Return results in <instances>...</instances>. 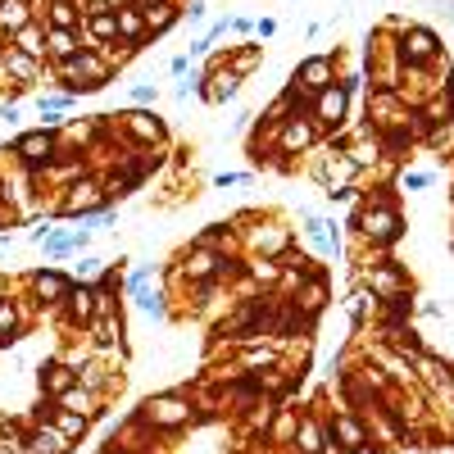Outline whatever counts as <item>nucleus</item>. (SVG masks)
I'll return each instance as SVG.
<instances>
[{"label": "nucleus", "instance_id": "obj_1", "mask_svg": "<svg viewBox=\"0 0 454 454\" xmlns=\"http://www.w3.org/2000/svg\"><path fill=\"white\" fill-rule=\"evenodd\" d=\"M19 155L28 159V164H51V155H55V137L51 132H28V137H19Z\"/></svg>", "mask_w": 454, "mask_h": 454}, {"label": "nucleus", "instance_id": "obj_2", "mask_svg": "<svg viewBox=\"0 0 454 454\" xmlns=\"http://www.w3.org/2000/svg\"><path fill=\"white\" fill-rule=\"evenodd\" d=\"M145 413H150V423H159V427H177L191 409H187V404H182L177 396H159V400L145 404Z\"/></svg>", "mask_w": 454, "mask_h": 454}, {"label": "nucleus", "instance_id": "obj_3", "mask_svg": "<svg viewBox=\"0 0 454 454\" xmlns=\"http://www.w3.org/2000/svg\"><path fill=\"white\" fill-rule=\"evenodd\" d=\"M23 454H68V436L64 432H32L28 440H23Z\"/></svg>", "mask_w": 454, "mask_h": 454}, {"label": "nucleus", "instance_id": "obj_4", "mask_svg": "<svg viewBox=\"0 0 454 454\" xmlns=\"http://www.w3.org/2000/svg\"><path fill=\"white\" fill-rule=\"evenodd\" d=\"M318 118L336 128V123L346 118V91H341V87H323V96H318Z\"/></svg>", "mask_w": 454, "mask_h": 454}, {"label": "nucleus", "instance_id": "obj_5", "mask_svg": "<svg viewBox=\"0 0 454 454\" xmlns=\"http://www.w3.org/2000/svg\"><path fill=\"white\" fill-rule=\"evenodd\" d=\"M363 232L368 237H377V241H391L400 232V218L391 214V210H377V214H363Z\"/></svg>", "mask_w": 454, "mask_h": 454}, {"label": "nucleus", "instance_id": "obj_6", "mask_svg": "<svg viewBox=\"0 0 454 454\" xmlns=\"http://www.w3.org/2000/svg\"><path fill=\"white\" fill-rule=\"evenodd\" d=\"M68 210L73 214L78 210H100V187H96V182H78L73 195H68Z\"/></svg>", "mask_w": 454, "mask_h": 454}, {"label": "nucleus", "instance_id": "obj_7", "mask_svg": "<svg viewBox=\"0 0 454 454\" xmlns=\"http://www.w3.org/2000/svg\"><path fill=\"white\" fill-rule=\"evenodd\" d=\"M404 55H409V59H432L436 55V36L432 32H409V41H404Z\"/></svg>", "mask_w": 454, "mask_h": 454}, {"label": "nucleus", "instance_id": "obj_8", "mask_svg": "<svg viewBox=\"0 0 454 454\" xmlns=\"http://www.w3.org/2000/svg\"><path fill=\"white\" fill-rule=\"evenodd\" d=\"M36 291H41V300H64L68 296V277H59V273H36Z\"/></svg>", "mask_w": 454, "mask_h": 454}, {"label": "nucleus", "instance_id": "obj_9", "mask_svg": "<svg viewBox=\"0 0 454 454\" xmlns=\"http://www.w3.org/2000/svg\"><path fill=\"white\" fill-rule=\"evenodd\" d=\"M118 32L128 36V41H141V36H145V19L137 14V9L123 5V9H118Z\"/></svg>", "mask_w": 454, "mask_h": 454}, {"label": "nucleus", "instance_id": "obj_10", "mask_svg": "<svg viewBox=\"0 0 454 454\" xmlns=\"http://www.w3.org/2000/svg\"><path fill=\"white\" fill-rule=\"evenodd\" d=\"M68 309H73V318H78V323H87L91 309H96V296H91L87 287H82V291H68Z\"/></svg>", "mask_w": 454, "mask_h": 454}, {"label": "nucleus", "instance_id": "obj_11", "mask_svg": "<svg viewBox=\"0 0 454 454\" xmlns=\"http://www.w3.org/2000/svg\"><path fill=\"white\" fill-rule=\"evenodd\" d=\"M0 23H5V28H28V9L19 5V0H0Z\"/></svg>", "mask_w": 454, "mask_h": 454}, {"label": "nucleus", "instance_id": "obj_12", "mask_svg": "<svg viewBox=\"0 0 454 454\" xmlns=\"http://www.w3.org/2000/svg\"><path fill=\"white\" fill-rule=\"evenodd\" d=\"M51 413H55V423H59V432H64L68 440H73V436H82V432H87V418H82V413H73V409H68V413H59V409H51Z\"/></svg>", "mask_w": 454, "mask_h": 454}, {"label": "nucleus", "instance_id": "obj_13", "mask_svg": "<svg viewBox=\"0 0 454 454\" xmlns=\"http://www.w3.org/2000/svg\"><path fill=\"white\" fill-rule=\"evenodd\" d=\"M91 32L100 36V41H109V36L118 32V14H105V9H96V14H91Z\"/></svg>", "mask_w": 454, "mask_h": 454}, {"label": "nucleus", "instance_id": "obj_14", "mask_svg": "<svg viewBox=\"0 0 454 454\" xmlns=\"http://www.w3.org/2000/svg\"><path fill=\"white\" fill-rule=\"evenodd\" d=\"M41 386H51L55 396H64V391H68V368L51 363V368H46V373H41Z\"/></svg>", "mask_w": 454, "mask_h": 454}, {"label": "nucleus", "instance_id": "obj_15", "mask_svg": "<svg viewBox=\"0 0 454 454\" xmlns=\"http://www.w3.org/2000/svg\"><path fill=\"white\" fill-rule=\"evenodd\" d=\"M296 440H300V450H304V454H318V450H323V432H318L314 423H304L300 432H296Z\"/></svg>", "mask_w": 454, "mask_h": 454}, {"label": "nucleus", "instance_id": "obj_16", "mask_svg": "<svg viewBox=\"0 0 454 454\" xmlns=\"http://www.w3.org/2000/svg\"><path fill=\"white\" fill-rule=\"evenodd\" d=\"M300 78L309 82V87H327V59H309V64L300 68Z\"/></svg>", "mask_w": 454, "mask_h": 454}, {"label": "nucleus", "instance_id": "obj_17", "mask_svg": "<svg viewBox=\"0 0 454 454\" xmlns=\"http://www.w3.org/2000/svg\"><path fill=\"white\" fill-rule=\"evenodd\" d=\"M282 145H287V150H300V145H309V128H304V123H291V128L282 132Z\"/></svg>", "mask_w": 454, "mask_h": 454}, {"label": "nucleus", "instance_id": "obj_18", "mask_svg": "<svg viewBox=\"0 0 454 454\" xmlns=\"http://www.w3.org/2000/svg\"><path fill=\"white\" fill-rule=\"evenodd\" d=\"M19 51H23V55H32V59L46 51V46H41V36H36V28H19Z\"/></svg>", "mask_w": 454, "mask_h": 454}, {"label": "nucleus", "instance_id": "obj_19", "mask_svg": "<svg viewBox=\"0 0 454 454\" xmlns=\"http://www.w3.org/2000/svg\"><path fill=\"white\" fill-rule=\"evenodd\" d=\"M51 51H55L59 59L73 55V32H68V28H55V32H51Z\"/></svg>", "mask_w": 454, "mask_h": 454}, {"label": "nucleus", "instance_id": "obj_20", "mask_svg": "<svg viewBox=\"0 0 454 454\" xmlns=\"http://www.w3.org/2000/svg\"><path fill=\"white\" fill-rule=\"evenodd\" d=\"M59 400H64V409H73V413H87V409H91V396H87V391H64Z\"/></svg>", "mask_w": 454, "mask_h": 454}, {"label": "nucleus", "instance_id": "obj_21", "mask_svg": "<svg viewBox=\"0 0 454 454\" xmlns=\"http://www.w3.org/2000/svg\"><path fill=\"white\" fill-rule=\"evenodd\" d=\"M128 123L141 132V137H159V132H164V128H159V123H155L150 114H128Z\"/></svg>", "mask_w": 454, "mask_h": 454}, {"label": "nucleus", "instance_id": "obj_22", "mask_svg": "<svg viewBox=\"0 0 454 454\" xmlns=\"http://www.w3.org/2000/svg\"><path fill=\"white\" fill-rule=\"evenodd\" d=\"M218 87H214V100H227V96H237V87H241V82L237 78H232V73H218Z\"/></svg>", "mask_w": 454, "mask_h": 454}, {"label": "nucleus", "instance_id": "obj_23", "mask_svg": "<svg viewBox=\"0 0 454 454\" xmlns=\"http://www.w3.org/2000/svg\"><path fill=\"white\" fill-rule=\"evenodd\" d=\"M214 264H218L214 254H195V259H187V273L191 277H205V273H214Z\"/></svg>", "mask_w": 454, "mask_h": 454}, {"label": "nucleus", "instance_id": "obj_24", "mask_svg": "<svg viewBox=\"0 0 454 454\" xmlns=\"http://www.w3.org/2000/svg\"><path fill=\"white\" fill-rule=\"evenodd\" d=\"M32 68H36V59L32 55H9V73H19V78H32Z\"/></svg>", "mask_w": 454, "mask_h": 454}, {"label": "nucleus", "instance_id": "obj_25", "mask_svg": "<svg viewBox=\"0 0 454 454\" xmlns=\"http://www.w3.org/2000/svg\"><path fill=\"white\" fill-rule=\"evenodd\" d=\"M336 436H341V440H350V450H354V445H363V432H359V427H354L350 418H341V423H336Z\"/></svg>", "mask_w": 454, "mask_h": 454}, {"label": "nucleus", "instance_id": "obj_26", "mask_svg": "<svg viewBox=\"0 0 454 454\" xmlns=\"http://www.w3.org/2000/svg\"><path fill=\"white\" fill-rule=\"evenodd\" d=\"M177 14H173V9H168V5H155L150 9V14H145V23H150V28H168V23H173Z\"/></svg>", "mask_w": 454, "mask_h": 454}, {"label": "nucleus", "instance_id": "obj_27", "mask_svg": "<svg viewBox=\"0 0 454 454\" xmlns=\"http://www.w3.org/2000/svg\"><path fill=\"white\" fill-rule=\"evenodd\" d=\"M19 327V314H14V304H5L0 300V332H14Z\"/></svg>", "mask_w": 454, "mask_h": 454}, {"label": "nucleus", "instance_id": "obj_28", "mask_svg": "<svg viewBox=\"0 0 454 454\" xmlns=\"http://www.w3.org/2000/svg\"><path fill=\"white\" fill-rule=\"evenodd\" d=\"M368 314V291H354L350 296V318H363Z\"/></svg>", "mask_w": 454, "mask_h": 454}, {"label": "nucleus", "instance_id": "obj_29", "mask_svg": "<svg viewBox=\"0 0 454 454\" xmlns=\"http://www.w3.org/2000/svg\"><path fill=\"white\" fill-rule=\"evenodd\" d=\"M55 28H73V9L64 0H55Z\"/></svg>", "mask_w": 454, "mask_h": 454}, {"label": "nucleus", "instance_id": "obj_30", "mask_svg": "<svg viewBox=\"0 0 454 454\" xmlns=\"http://www.w3.org/2000/svg\"><path fill=\"white\" fill-rule=\"evenodd\" d=\"M373 282H377V287H382V291H396V287H400V282H396V273H377Z\"/></svg>", "mask_w": 454, "mask_h": 454}, {"label": "nucleus", "instance_id": "obj_31", "mask_svg": "<svg viewBox=\"0 0 454 454\" xmlns=\"http://www.w3.org/2000/svg\"><path fill=\"white\" fill-rule=\"evenodd\" d=\"M350 454H377V450H368V445H354V450H350Z\"/></svg>", "mask_w": 454, "mask_h": 454}, {"label": "nucleus", "instance_id": "obj_32", "mask_svg": "<svg viewBox=\"0 0 454 454\" xmlns=\"http://www.w3.org/2000/svg\"><path fill=\"white\" fill-rule=\"evenodd\" d=\"M114 5H123V0H114Z\"/></svg>", "mask_w": 454, "mask_h": 454}]
</instances>
